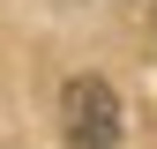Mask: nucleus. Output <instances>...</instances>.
Wrapping results in <instances>:
<instances>
[{
	"instance_id": "obj_1",
	"label": "nucleus",
	"mask_w": 157,
	"mask_h": 149,
	"mask_svg": "<svg viewBox=\"0 0 157 149\" xmlns=\"http://www.w3.org/2000/svg\"><path fill=\"white\" fill-rule=\"evenodd\" d=\"M120 97H112V82H97V74H75L60 89V142L67 149H120Z\"/></svg>"
}]
</instances>
